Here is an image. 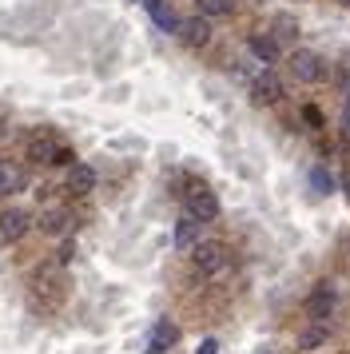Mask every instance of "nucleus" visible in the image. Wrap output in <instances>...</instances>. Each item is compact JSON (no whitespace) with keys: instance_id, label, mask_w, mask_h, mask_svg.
<instances>
[{"instance_id":"obj_1","label":"nucleus","mask_w":350,"mask_h":354,"mask_svg":"<svg viewBox=\"0 0 350 354\" xmlns=\"http://www.w3.org/2000/svg\"><path fill=\"white\" fill-rule=\"evenodd\" d=\"M191 263H195V271H199V279H227L231 274V267H235V255L223 247V243H195V255H191Z\"/></svg>"},{"instance_id":"obj_2","label":"nucleus","mask_w":350,"mask_h":354,"mask_svg":"<svg viewBox=\"0 0 350 354\" xmlns=\"http://www.w3.org/2000/svg\"><path fill=\"white\" fill-rule=\"evenodd\" d=\"M183 203H187V211L199 223H211V219L219 215V199H215V192H211L207 183H191L187 192H183Z\"/></svg>"},{"instance_id":"obj_3","label":"nucleus","mask_w":350,"mask_h":354,"mask_svg":"<svg viewBox=\"0 0 350 354\" xmlns=\"http://www.w3.org/2000/svg\"><path fill=\"white\" fill-rule=\"evenodd\" d=\"M291 76L299 84H318L322 76H326V60L318 56V52L311 48H299L295 56H291Z\"/></svg>"},{"instance_id":"obj_4","label":"nucleus","mask_w":350,"mask_h":354,"mask_svg":"<svg viewBox=\"0 0 350 354\" xmlns=\"http://www.w3.org/2000/svg\"><path fill=\"white\" fill-rule=\"evenodd\" d=\"M334 310H338V295H334L331 283H322V287H318L315 295L306 299V315H311L315 322H326V319L334 315Z\"/></svg>"},{"instance_id":"obj_5","label":"nucleus","mask_w":350,"mask_h":354,"mask_svg":"<svg viewBox=\"0 0 350 354\" xmlns=\"http://www.w3.org/2000/svg\"><path fill=\"white\" fill-rule=\"evenodd\" d=\"M179 40L187 44V48H203L207 40H211V20L207 17H191V20H179Z\"/></svg>"},{"instance_id":"obj_6","label":"nucleus","mask_w":350,"mask_h":354,"mask_svg":"<svg viewBox=\"0 0 350 354\" xmlns=\"http://www.w3.org/2000/svg\"><path fill=\"white\" fill-rule=\"evenodd\" d=\"M251 96H255V104H279L283 100V84H279V76L270 68L251 80Z\"/></svg>"},{"instance_id":"obj_7","label":"nucleus","mask_w":350,"mask_h":354,"mask_svg":"<svg viewBox=\"0 0 350 354\" xmlns=\"http://www.w3.org/2000/svg\"><path fill=\"white\" fill-rule=\"evenodd\" d=\"M60 140L52 136V131H36L28 140V160H36V163H56V156H60Z\"/></svg>"},{"instance_id":"obj_8","label":"nucleus","mask_w":350,"mask_h":354,"mask_svg":"<svg viewBox=\"0 0 350 354\" xmlns=\"http://www.w3.org/2000/svg\"><path fill=\"white\" fill-rule=\"evenodd\" d=\"M28 187V171L16 160H0V195H16Z\"/></svg>"},{"instance_id":"obj_9","label":"nucleus","mask_w":350,"mask_h":354,"mask_svg":"<svg viewBox=\"0 0 350 354\" xmlns=\"http://www.w3.org/2000/svg\"><path fill=\"white\" fill-rule=\"evenodd\" d=\"M28 227H32L28 211H20V207H12V211H4V215H0V235H4L8 243L24 239V235H28Z\"/></svg>"},{"instance_id":"obj_10","label":"nucleus","mask_w":350,"mask_h":354,"mask_svg":"<svg viewBox=\"0 0 350 354\" xmlns=\"http://www.w3.org/2000/svg\"><path fill=\"white\" fill-rule=\"evenodd\" d=\"M72 227V211L68 207H44L40 211V231L44 235H64Z\"/></svg>"},{"instance_id":"obj_11","label":"nucleus","mask_w":350,"mask_h":354,"mask_svg":"<svg viewBox=\"0 0 350 354\" xmlns=\"http://www.w3.org/2000/svg\"><path fill=\"white\" fill-rule=\"evenodd\" d=\"M92 187H95V171L88 167V163H72V167H68V192L88 195Z\"/></svg>"},{"instance_id":"obj_12","label":"nucleus","mask_w":350,"mask_h":354,"mask_svg":"<svg viewBox=\"0 0 350 354\" xmlns=\"http://www.w3.org/2000/svg\"><path fill=\"white\" fill-rule=\"evenodd\" d=\"M251 52L263 60V64H279V40L270 32H259V36H251Z\"/></svg>"},{"instance_id":"obj_13","label":"nucleus","mask_w":350,"mask_h":354,"mask_svg":"<svg viewBox=\"0 0 350 354\" xmlns=\"http://www.w3.org/2000/svg\"><path fill=\"white\" fill-rule=\"evenodd\" d=\"M195 239H199V219L187 211V215L175 223V247H195Z\"/></svg>"},{"instance_id":"obj_14","label":"nucleus","mask_w":350,"mask_h":354,"mask_svg":"<svg viewBox=\"0 0 350 354\" xmlns=\"http://www.w3.org/2000/svg\"><path fill=\"white\" fill-rule=\"evenodd\" d=\"M175 338H179V330H175V322L159 319L156 330H151V346H159V351H167V346H175Z\"/></svg>"},{"instance_id":"obj_15","label":"nucleus","mask_w":350,"mask_h":354,"mask_svg":"<svg viewBox=\"0 0 350 354\" xmlns=\"http://www.w3.org/2000/svg\"><path fill=\"white\" fill-rule=\"evenodd\" d=\"M270 36H275L279 44H283V40H295V36H299V20H295V17H275Z\"/></svg>"},{"instance_id":"obj_16","label":"nucleus","mask_w":350,"mask_h":354,"mask_svg":"<svg viewBox=\"0 0 350 354\" xmlns=\"http://www.w3.org/2000/svg\"><path fill=\"white\" fill-rule=\"evenodd\" d=\"M195 4H199V17H231V12H235V4H231V0H195Z\"/></svg>"},{"instance_id":"obj_17","label":"nucleus","mask_w":350,"mask_h":354,"mask_svg":"<svg viewBox=\"0 0 350 354\" xmlns=\"http://www.w3.org/2000/svg\"><path fill=\"white\" fill-rule=\"evenodd\" d=\"M322 342H326V326H306L299 335V351H315Z\"/></svg>"},{"instance_id":"obj_18","label":"nucleus","mask_w":350,"mask_h":354,"mask_svg":"<svg viewBox=\"0 0 350 354\" xmlns=\"http://www.w3.org/2000/svg\"><path fill=\"white\" fill-rule=\"evenodd\" d=\"M311 187H315L318 195H331L334 192V179L326 176V167H311Z\"/></svg>"},{"instance_id":"obj_19","label":"nucleus","mask_w":350,"mask_h":354,"mask_svg":"<svg viewBox=\"0 0 350 354\" xmlns=\"http://www.w3.org/2000/svg\"><path fill=\"white\" fill-rule=\"evenodd\" d=\"M151 17H156V24L163 28V32H179V20H175L167 8H159V12H151Z\"/></svg>"},{"instance_id":"obj_20","label":"nucleus","mask_w":350,"mask_h":354,"mask_svg":"<svg viewBox=\"0 0 350 354\" xmlns=\"http://www.w3.org/2000/svg\"><path fill=\"white\" fill-rule=\"evenodd\" d=\"M302 120H306L311 128H318V124H322V112H318V108H311V104H306V108H302Z\"/></svg>"},{"instance_id":"obj_21","label":"nucleus","mask_w":350,"mask_h":354,"mask_svg":"<svg viewBox=\"0 0 350 354\" xmlns=\"http://www.w3.org/2000/svg\"><path fill=\"white\" fill-rule=\"evenodd\" d=\"M143 8H147V12H159V8H163V0H140Z\"/></svg>"},{"instance_id":"obj_22","label":"nucleus","mask_w":350,"mask_h":354,"mask_svg":"<svg viewBox=\"0 0 350 354\" xmlns=\"http://www.w3.org/2000/svg\"><path fill=\"white\" fill-rule=\"evenodd\" d=\"M215 351H219V346H215V338H207L203 346H199V354H215Z\"/></svg>"},{"instance_id":"obj_23","label":"nucleus","mask_w":350,"mask_h":354,"mask_svg":"<svg viewBox=\"0 0 350 354\" xmlns=\"http://www.w3.org/2000/svg\"><path fill=\"white\" fill-rule=\"evenodd\" d=\"M342 124H347V131H350V96H347V104H342Z\"/></svg>"},{"instance_id":"obj_24","label":"nucleus","mask_w":350,"mask_h":354,"mask_svg":"<svg viewBox=\"0 0 350 354\" xmlns=\"http://www.w3.org/2000/svg\"><path fill=\"white\" fill-rule=\"evenodd\" d=\"M342 192H347V199H350V176H342Z\"/></svg>"},{"instance_id":"obj_25","label":"nucleus","mask_w":350,"mask_h":354,"mask_svg":"<svg viewBox=\"0 0 350 354\" xmlns=\"http://www.w3.org/2000/svg\"><path fill=\"white\" fill-rule=\"evenodd\" d=\"M147 354H163V351H159V346H151V351H147Z\"/></svg>"},{"instance_id":"obj_26","label":"nucleus","mask_w":350,"mask_h":354,"mask_svg":"<svg viewBox=\"0 0 350 354\" xmlns=\"http://www.w3.org/2000/svg\"><path fill=\"white\" fill-rule=\"evenodd\" d=\"M342 4H350V0H342Z\"/></svg>"}]
</instances>
